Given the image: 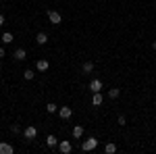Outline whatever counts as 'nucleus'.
<instances>
[{
	"label": "nucleus",
	"mask_w": 156,
	"mask_h": 154,
	"mask_svg": "<svg viewBox=\"0 0 156 154\" xmlns=\"http://www.w3.org/2000/svg\"><path fill=\"white\" fill-rule=\"evenodd\" d=\"M96 146H98V140L96 138H90V140H85V142L81 144V150H83V152H92V150H96Z\"/></svg>",
	"instance_id": "nucleus-1"
},
{
	"label": "nucleus",
	"mask_w": 156,
	"mask_h": 154,
	"mask_svg": "<svg viewBox=\"0 0 156 154\" xmlns=\"http://www.w3.org/2000/svg\"><path fill=\"white\" fill-rule=\"evenodd\" d=\"M48 19H50V23L54 25V27L62 23V17H60V13H56V11H48Z\"/></svg>",
	"instance_id": "nucleus-2"
},
{
	"label": "nucleus",
	"mask_w": 156,
	"mask_h": 154,
	"mask_svg": "<svg viewBox=\"0 0 156 154\" xmlns=\"http://www.w3.org/2000/svg\"><path fill=\"white\" fill-rule=\"evenodd\" d=\"M36 135H37V129L34 127V125H29V127L23 129V138L25 140H36Z\"/></svg>",
	"instance_id": "nucleus-3"
},
{
	"label": "nucleus",
	"mask_w": 156,
	"mask_h": 154,
	"mask_svg": "<svg viewBox=\"0 0 156 154\" xmlns=\"http://www.w3.org/2000/svg\"><path fill=\"white\" fill-rule=\"evenodd\" d=\"M58 150H60L62 154H71V150H73L71 142H69V140H62V142L58 144Z\"/></svg>",
	"instance_id": "nucleus-4"
},
{
	"label": "nucleus",
	"mask_w": 156,
	"mask_h": 154,
	"mask_svg": "<svg viewBox=\"0 0 156 154\" xmlns=\"http://www.w3.org/2000/svg\"><path fill=\"white\" fill-rule=\"evenodd\" d=\"M58 115H60V119H71L73 117V108L71 106H60Z\"/></svg>",
	"instance_id": "nucleus-5"
},
{
	"label": "nucleus",
	"mask_w": 156,
	"mask_h": 154,
	"mask_svg": "<svg viewBox=\"0 0 156 154\" xmlns=\"http://www.w3.org/2000/svg\"><path fill=\"white\" fill-rule=\"evenodd\" d=\"M48 67H50V63L46 59H40L36 63V69H37V71H48Z\"/></svg>",
	"instance_id": "nucleus-6"
},
{
	"label": "nucleus",
	"mask_w": 156,
	"mask_h": 154,
	"mask_svg": "<svg viewBox=\"0 0 156 154\" xmlns=\"http://www.w3.org/2000/svg\"><path fill=\"white\" fill-rule=\"evenodd\" d=\"M12 152H15V148H12L11 144H6V142L0 144V154H12Z\"/></svg>",
	"instance_id": "nucleus-7"
},
{
	"label": "nucleus",
	"mask_w": 156,
	"mask_h": 154,
	"mask_svg": "<svg viewBox=\"0 0 156 154\" xmlns=\"http://www.w3.org/2000/svg\"><path fill=\"white\" fill-rule=\"evenodd\" d=\"M12 56H15V60H25V59H27V52H25L23 48H17Z\"/></svg>",
	"instance_id": "nucleus-8"
},
{
	"label": "nucleus",
	"mask_w": 156,
	"mask_h": 154,
	"mask_svg": "<svg viewBox=\"0 0 156 154\" xmlns=\"http://www.w3.org/2000/svg\"><path fill=\"white\" fill-rule=\"evenodd\" d=\"M90 90H92V92H100V90H102V81H100V79H92V81H90Z\"/></svg>",
	"instance_id": "nucleus-9"
},
{
	"label": "nucleus",
	"mask_w": 156,
	"mask_h": 154,
	"mask_svg": "<svg viewBox=\"0 0 156 154\" xmlns=\"http://www.w3.org/2000/svg\"><path fill=\"white\" fill-rule=\"evenodd\" d=\"M12 40H15V38H12L11 31H4V34H2V38H0V42H2V44H11Z\"/></svg>",
	"instance_id": "nucleus-10"
},
{
	"label": "nucleus",
	"mask_w": 156,
	"mask_h": 154,
	"mask_svg": "<svg viewBox=\"0 0 156 154\" xmlns=\"http://www.w3.org/2000/svg\"><path fill=\"white\" fill-rule=\"evenodd\" d=\"M36 42H37V44H40V46H44V44L48 42V36H46L44 31H40V34H37V36H36Z\"/></svg>",
	"instance_id": "nucleus-11"
},
{
	"label": "nucleus",
	"mask_w": 156,
	"mask_h": 154,
	"mask_svg": "<svg viewBox=\"0 0 156 154\" xmlns=\"http://www.w3.org/2000/svg\"><path fill=\"white\" fill-rule=\"evenodd\" d=\"M81 71L83 73H92L94 71V63H92V60H85L83 65H81Z\"/></svg>",
	"instance_id": "nucleus-12"
},
{
	"label": "nucleus",
	"mask_w": 156,
	"mask_h": 154,
	"mask_svg": "<svg viewBox=\"0 0 156 154\" xmlns=\"http://www.w3.org/2000/svg\"><path fill=\"white\" fill-rule=\"evenodd\" d=\"M102 100H104V98H102V94H100V92H94L92 104H94V106H100V104H102Z\"/></svg>",
	"instance_id": "nucleus-13"
},
{
	"label": "nucleus",
	"mask_w": 156,
	"mask_h": 154,
	"mask_svg": "<svg viewBox=\"0 0 156 154\" xmlns=\"http://www.w3.org/2000/svg\"><path fill=\"white\" fill-rule=\"evenodd\" d=\"M81 135H83V127H81V125H75V127H73V138L79 140Z\"/></svg>",
	"instance_id": "nucleus-14"
},
{
	"label": "nucleus",
	"mask_w": 156,
	"mask_h": 154,
	"mask_svg": "<svg viewBox=\"0 0 156 154\" xmlns=\"http://www.w3.org/2000/svg\"><path fill=\"white\" fill-rule=\"evenodd\" d=\"M119 96H121V90H119V88H110V90H108V98H112V100H117Z\"/></svg>",
	"instance_id": "nucleus-15"
},
{
	"label": "nucleus",
	"mask_w": 156,
	"mask_h": 154,
	"mask_svg": "<svg viewBox=\"0 0 156 154\" xmlns=\"http://www.w3.org/2000/svg\"><path fill=\"white\" fill-rule=\"evenodd\" d=\"M46 146L48 148H56V135H48L46 138Z\"/></svg>",
	"instance_id": "nucleus-16"
},
{
	"label": "nucleus",
	"mask_w": 156,
	"mask_h": 154,
	"mask_svg": "<svg viewBox=\"0 0 156 154\" xmlns=\"http://www.w3.org/2000/svg\"><path fill=\"white\" fill-rule=\"evenodd\" d=\"M104 152H106V154H115V152H117V146H115L112 142H108L106 146H104Z\"/></svg>",
	"instance_id": "nucleus-17"
},
{
	"label": "nucleus",
	"mask_w": 156,
	"mask_h": 154,
	"mask_svg": "<svg viewBox=\"0 0 156 154\" xmlns=\"http://www.w3.org/2000/svg\"><path fill=\"white\" fill-rule=\"evenodd\" d=\"M23 77H25V79H27V81H31V79L36 77V71H31V69H27V71L23 73Z\"/></svg>",
	"instance_id": "nucleus-18"
},
{
	"label": "nucleus",
	"mask_w": 156,
	"mask_h": 154,
	"mask_svg": "<svg viewBox=\"0 0 156 154\" xmlns=\"http://www.w3.org/2000/svg\"><path fill=\"white\" fill-rule=\"evenodd\" d=\"M46 110H48V113H56V104H54V102H48V104H46Z\"/></svg>",
	"instance_id": "nucleus-19"
},
{
	"label": "nucleus",
	"mask_w": 156,
	"mask_h": 154,
	"mask_svg": "<svg viewBox=\"0 0 156 154\" xmlns=\"http://www.w3.org/2000/svg\"><path fill=\"white\" fill-rule=\"evenodd\" d=\"M117 123H119L121 127H125V125H127V119H125V117H123V115H121V117L117 119Z\"/></svg>",
	"instance_id": "nucleus-20"
},
{
	"label": "nucleus",
	"mask_w": 156,
	"mask_h": 154,
	"mask_svg": "<svg viewBox=\"0 0 156 154\" xmlns=\"http://www.w3.org/2000/svg\"><path fill=\"white\" fill-rule=\"evenodd\" d=\"M11 131H12V133H19V131H21V127H19V125L15 123V125H12V127H11Z\"/></svg>",
	"instance_id": "nucleus-21"
},
{
	"label": "nucleus",
	"mask_w": 156,
	"mask_h": 154,
	"mask_svg": "<svg viewBox=\"0 0 156 154\" xmlns=\"http://www.w3.org/2000/svg\"><path fill=\"white\" fill-rule=\"evenodd\" d=\"M4 56H6V50H4V48H0V60L4 59Z\"/></svg>",
	"instance_id": "nucleus-22"
},
{
	"label": "nucleus",
	"mask_w": 156,
	"mask_h": 154,
	"mask_svg": "<svg viewBox=\"0 0 156 154\" xmlns=\"http://www.w3.org/2000/svg\"><path fill=\"white\" fill-rule=\"evenodd\" d=\"M4 25V15H0V27Z\"/></svg>",
	"instance_id": "nucleus-23"
},
{
	"label": "nucleus",
	"mask_w": 156,
	"mask_h": 154,
	"mask_svg": "<svg viewBox=\"0 0 156 154\" xmlns=\"http://www.w3.org/2000/svg\"><path fill=\"white\" fill-rule=\"evenodd\" d=\"M152 48H154V50H156V40H154V42H152Z\"/></svg>",
	"instance_id": "nucleus-24"
},
{
	"label": "nucleus",
	"mask_w": 156,
	"mask_h": 154,
	"mask_svg": "<svg viewBox=\"0 0 156 154\" xmlns=\"http://www.w3.org/2000/svg\"><path fill=\"white\" fill-rule=\"evenodd\" d=\"M0 71H2V63H0Z\"/></svg>",
	"instance_id": "nucleus-25"
}]
</instances>
